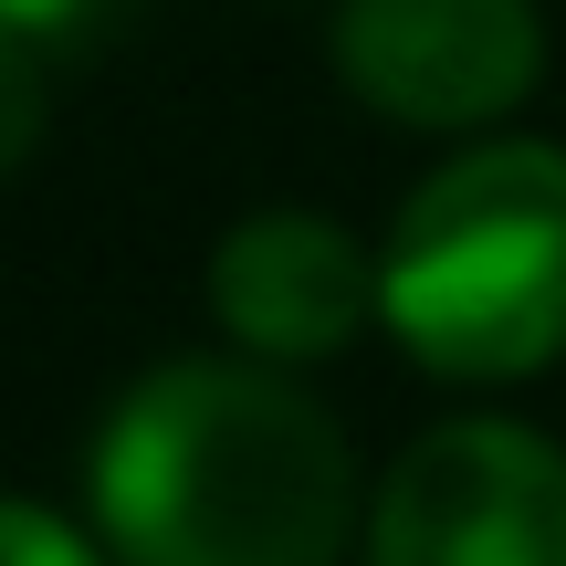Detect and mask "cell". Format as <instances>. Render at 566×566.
I'll list each match as a JSON object with an SVG mask.
<instances>
[{
	"label": "cell",
	"mask_w": 566,
	"mask_h": 566,
	"mask_svg": "<svg viewBox=\"0 0 566 566\" xmlns=\"http://www.w3.org/2000/svg\"><path fill=\"white\" fill-rule=\"evenodd\" d=\"M32 137H42V53L32 42H0V158H32Z\"/></svg>",
	"instance_id": "ba28073f"
},
{
	"label": "cell",
	"mask_w": 566,
	"mask_h": 566,
	"mask_svg": "<svg viewBox=\"0 0 566 566\" xmlns=\"http://www.w3.org/2000/svg\"><path fill=\"white\" fill-rule=\"evenodd\" d=\"M84 514L116 566H346L367 546L346 420L263 357H168L105 409Z\"/></svg>",
	"instance_id": "6da1fadb"
},
{
	"label": "cell",
	"mask_w": 566,
	"mask_h": 566,
	"mask_svg": "<svg viewBox=\"0 0 566 566\" xmlns=\"http://www.w3.org/2000/svg\"><path fill=\"white\" fill-rule=\"evenodd\" d=\"M325 63L378 126L504 137V116L546 84V11L535 0H336Z\"/></svg>",
	"instance_id": "277c9868"
},
{
	"label": "cell",
	"mask_w": 566,
	"mask_h": 566,
	"mask_svg": "<svg viewBox=\"0 0 566 566\" xmlns=\"http://www.w3.org/2000/svg\"><path fill=\"white\" fill-rule=\"evenodd\" d=\"M378 325L441 388H514L566 357V147L472 137L378 242Z\"/></svg>",
	"instance_id": "7a4b0ae2"
},
{
	"label": "cell",
	"mask_w": 566,
	"mask_h": 566,
	"mask_svg": "<svg viewBox=\"0 0 566 566\" xmlns=\"http://www.w3.org/2000/svg\"><path fill=\"white\" fill-rule=\"evenodd\" d=\"M126 11L137 0H0V42H32L42 63H74L105 32H126Z\"/></svg>",
	"instance_id": "8992f818"
},
{
	"label": "cell",
	"mask_w": 566,
	"mask_h": 566,
	"mask_svg": "<svg viewBox=\"0 0 566 566\" xmlns=\"http://www.w3.org/2000/svg\"><path fill=\"white\" fill-rule=\"evenodd\" d=\"M0 566H105V535H84L42 493H11L0 504Z\"/></svg>",
	"instance_id": "52a82bcc"
},
{
	"label": "cell",
	"mask_w": 566,
	"mask_h": 566,
	"mask_svg": "<svg viewBox=\"0 0 566 566\" xmlns=\"http://www.w3.org/2000/svg\"><path fill=\"white\" fill-rule=\"evenodd\" d=\"M357 566H566V451L535 420H441L367 493Z\"/></svg>",
	"instance_id": "3957f363"
},
{
	"label": "cell",
	"mask_w": 566,
	"mask_h": 566,
	"mask_svg": "<svg viewBox=\"0 0 566 566\" xmlns=\"http://www.w3.org/2000/svg\"><path fill=\"white\" fill-rule=\"evenodd\" d=\"M210 315L242 357L315 367L378 315V252H357L325 210H242L210 252Z\"/></svg>",
	"instance_id": "5b68a950"
}]
</instances>
